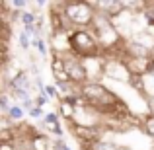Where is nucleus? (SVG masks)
I'll return each mask as SVG.
<instances>
[{"instance_id":"nucleus-27","label":"nucleus","mask_w":154,"mask_h":150,"mask_svg":"<svg viewBox=\"0 0 154 150\" xmlns=\"http://www.w3.org/2000/svg\"><path fill=\"white\" fill-rule=\"evenodd\" d=\"M53 148H55V150H72L66 144V140H64V139H53Z\"/></svg>"},{"instance_id":"nucleus-5","label":"nucleus","mask_w":154,"mask_h":150,"mask_svg":"<svg viewBox=\"0 0 154 150\" xmlns=\"http://www.w3.org/2000/svg\"><path fill=\"white\" fill-rule=\"evenodd\" d=\"M63 57V63H64V68H66V76L76 88H82L84 84L88 82V74H86V68H84V60H80L78 57L70 55H60Z\"/></svg>"},{"instance_id":"nucleus-17","label":"nucleus","mask_w":154,"mask_h":150,"mask_svg":"<svg viewBox=\"0 0 154 150\" xmlns=\"http://www.w3.org/2000/svg\"><path fill=\"white\" fill-rule=\"evenodd\" d=\"M140 131H143L148 139L154 140V115H150V113L140 115Z\"/></svg>"},{"instance_id":"nucleus-13","label":"nucleus","mask_w":154,"mask_h":150,"mask_svg":"<svg viewBox=\"0 0 154 150\" xmlns=\"http://www.w3.org/2000/svg\"><path fill=\"white\" fill-rule=\"evenodd\" d=\"M131 41H135L137 45H140V47H144V49H148V51H152L154 53V33L152 31H148V29H139L137 33H133L131 37Z\"/></svg>"},{"instance_id":"nucleus-18","label":"nucleus","mask_w":154,"mask_h":150,"mask_svg":"<svg viewBox=\"0 0 154 150\" xmlns=\"http://www.w3.org/2000/svg\"><path fill=\"white\" fill-rule=\"evenodd\" d=\"M129 88H131L135 94H139L140 98L144 99V76H143V74H131Z\"/></svg>"},{"instance_id":"nucleus-29","label":"nucleus","mask_w":154,"mask_h":150,"mask_svg":"<svg viewBox=\"0 0 154 150\" xmlns=\"http://www.w3.org/2000/svg\"><path fill=\"white\" fill-rule=\"evenodd\" d=\"M115 150H133L131 146H127V144H117V148Z\"/></svg>"},{"instance_id":"nucleus-28","label":"nucleus","mask_w":154,"mask_h":150,"mask_svg":"<svg viewBox=\"0 0 154 150\" xmlns=\"http://www.w3.org/2000/svg\"><path fill=\"white\" fill-rule=\"evenodd\" d=\"M27 115H29L31 119H37V121H41V119H43V115H45V109H43V107H33L29 113H27Z\"/></svg>"},{"instance_id":"nucleus-1","label":"nucleus","mask_w":154,"mask_h":150,"mask_svg":"<svg viewBox=\"0 0 154 150\" xmlns=\"http://www.w3.org/2000/svg\"><path fill=\"white\" fill-rule=\"evenodd\" d=\"M80 98L86 105H90L96 113H100L103 117H109L115 113L117 105L123 101L121 96H117L109 86H105L103 82H86L80 88Z\"/></svg>"},{"instance_id":"nucleus-10","label":"nucleus","mask_w":154,"mask_h":150,"mask_svg":"<svg viewBox=\"0 0 154 150\" xmlns=\"http://www.w3.org/2000/svg\"><path fill=\"white\" fill-rule=\"evenodd\" d=\"M84 68L88 74V82H102L103 78V59L96 57V59H86L84 60Z\"/></svg>"},{"instance_id":"nucleus-22","label":"nucleus","mask_w":154,"mask_h":150,"mask_svg":"<svg viewBox=\"0 0 154 150\" xmlns=\"http://www.w3.org/2000/svg\"><path fill=\"white\" fill-rule=\"evenodd\" d=\"M154 98V76L144 74V99Z\"/></svg>"},{"instance_id":"nucleus-25","label":"nucleus","mask_w":154,"mask_h":150,"mask_svg":"<svg viewBox=\"0 0 154 150\" xmlns=\"http://www.w3.org/2000/svg\"><path fill=\"white\" fill-rule=\"evenodd\" d=\"M10 35H12V27L6 26V23L0 20V39H4V41H10Z\"/></svg>"},{"instance_id":"nucleus-2","label":"nucleus","mask_w":154,"mask_h":150,"mask_svg":"<svg viewBox=\"0 0 154 150\" xmlns=\"http://www.w3.org/2000/svg\"><path fill=\"white\" fill-rule=\"evenodd\" d=\"M68 49H70V55L78 57L80 60L86 59H103V53L100 49L98 41H96L94 33L88 29H70L68 31Z\"/></svg>"},{"instance_id":"nucleus-15","label":"nucleus","mask_w":154,"mask_h":150,"mask_svg":"<svg viewBox=\"0 0 154 150\" xmlns=\"http://www.w3.org/2000/svg\"><path fill=\"white\" fill-rule=\"evenodd\" d=\"M80 148L82 150H115L117 142H113L111 139H98L92 144H84V146H80Z\"/></svg>"},{"instance_id":"nucleus-20","label":"nucleus","mask_w":154,"mask_h":150,"mask_svg":"<svg viewBox=\"0 0 154 150\" xmlns=\"http://www.w3.org/2000/svg\"><path fill=\"white\" fill-rule=\"evenodd\" d=\"M35 18H37V14H35L33 10H23L22 14H20V23H22L23 27H27V26H35Z\"/></svg>"},{"instance_id":"nucleus-21","label":"nucleus","mask_w":154,"mask_h":150,"mask_svg":"<svg viewBox=\"0 0 154 150\" xmlns=\"http://www.w3.org/2000/svg\"><path fill=\"white\" fill-rule=\"evenodd\" d=\"M12 103H14V101L10 99L8 92H6V90H0V113H2V115H6L8 107H10Z\"/></svg>"},{"instance_id":"nucleus-4","label":"nucleus","mask_w":154,"mask_h":150,"mask_svg":"<svg viewBox=\"0 0 154 150\" xmlns=\"http://www.w3.org/2000/svg\"><path fill=\"white\" fill-rule=\"evenodd\" d=\"M103 78L129 86L131 72H129L127 64L123 63V59H119V57H105L103 59Z\"/></svg>"},{"instance_id":"nucleus-7","label":"nucleus","mask_w":154,"mask_h":150,"mask_svg":"<svg viewBox=\"0 0 154 150\" xmlns=\"http://www.w3.org/2000/svg\"><path fill=\"white\" fill-rule=\"evenodd\" d=\"M33 90V80L29 72L20 68L10 80H6V92H31Z\"/></svg>"},{"instance_id":"nucleus-16","label":"nucleus","mask_w":154,"mask_h":150,"mask_svg":"<svg viewBox=\"0 0 154 150\" xmlns=\"http://www.w3.org/2000/svg\"><path fill=\"white\" fill-rule=\"evenodd\" d=\"M18 136V127L16 125H4L0 129V144H12Z\"/></svg>"},{"instance_id":"nucleus-26","label":"nucleus","mask_w":154,"mask_h":150,"mask_svg":"<svg viewBox=\"0 0 154 150\" xmlns=\"http://www.w3.org/2000/svg\"><path fill=\"white\" fill-rule=\"evenodd\" d=\"M45 94L49 99H57L59 101V90H57L55 84H45Z\"/></svg>"},{"instance_id":"nucleus-12","label":"nucleus","mask_w":154,"mask_h":150,"mask_svg":"<svg viewBox=\"0 0 154 150\" xmlns=\"http://www.w3.org/2000/svg\"><path fill=\"white\" fill-rule=\"evenodd\" d=\"M57 115H59V119L60 121H64V123H68L70 125L72 121H74V113H76V105H72L70 101H66V99H63L60 98L59 101H57Z\"/></svg>"},{"instance_id":"nucleus-23","label":"nucleus","mask_w":154,"mask_h":150,"mask_svg":"<svg viewBox=\"0 0 154 150\" xmlns=\"http://www.w3.org/2000/svg\"><path fill=\"white\" fill-rule=\"evenodd\" d=\"M18 41H20V49L22 51H29L31 49V37L26 33V31H20V35H18Z\"/></svg>"},{"instance_id":"nucleus-19","label":"nucleus","mask_w":154,"mask_h":150,"mask_svg":"<svg viewBox=\"0 0 154 150\" xmlns=\"http://www.w3.org/2000/svg\"><path fill=\"white\" fill-rule=\"evenodd\" d=\"M31 47H35V51L39 53V57L41 59H47L49 57V41H47V37H35L31 39Z\"/></svg>"},{"instance_id":"nucleus-14","label":"nucleus","mask_w":154,"mask_h":150,"mask_svg":"<svg viewBox=\"0 0 154 150\" xmlns=\"http://www.w3.org/2000/svg\"><path fill=\"white\" fill-rule=\"evenodd\" d=\"M23 117H26V111L20 107V103H12L10 107H8L6 115H4V121H6V123H12V125H18V123L23 121Z\"/></svg>"},{"instance_id":"nucleus-24","label":"nucleus","mask_w":154,"mask_h":150,"mask_svg":"<svg viewBox=\"0 0 154 150\" xmlns=\"http://www.w3.org/2000/svg\"><path fill=\"white\" fill-rule=\"evenodd\" d=\"M33 103H35V107H45V105L49 103V98H47L45 92H41V94H35V96H33Z\"/></svg>"},{"instance_id":"nucleus-11","label":"nucleus","mask_w":154,"mask_h":150,"mask_svg":"<svg viewBox=\"0 0 154 150\" xmlns=\"http://www.w3.org/2000/svg\"><path fill=\"white\" fill-rule=\"evenodd\" d=\"M29 140H31V148L33 150H49L51 148V136L41 133L39 129L31 127V133H29Z\"/></svg>"},{"instance_id":"nucleus-9","label":"nucleus","mask_w":154,"mask_h":150,"mask_svg":"<svg viewBox=\"0 0 154 150\" xmlns=\"http://www.w3.org/2000/svg\"><path fill=\"white\" fill-rule=\"evenodd\" d=\"M49 68H51V74H53V80H55V84L70 82V80H68V76H66V68H64V63H63V57H60V55H55V53H51Z\"/></svg>"},{"instance_id":"nucleus-6","label":"nucleus","mask_w":154,"mask_h":150,"mask_svg":"<svg viewBox=\"0 0 154 150\" xmlns=\"http://www.w3.org/2000/svg\"><path fill=\"white\" fill-rule=\"evenodd\" d=\"M68 131H70L72 136L78 140L80 146H84V144H92L94 140L102 139V135H103L102 127H82V125H74V123L68 125Z\"/></svg>"},{"instance_id":"nucleus-3","label":"nucleus","mask_w":154,"mask_h":150,"mask_svg":"<svg viewBox=\"0 0 154 150\" xmlns=\"http://www.w3.org/2000/svg\"><path fill=\"white\" fill-rule=\"evenodd\" d=\"M63 14L66 22L70 23L72 29H88L94 22V8L90 6L88 0H68V2H60Z\"/></svg>"},{"instance_id":"nucleus-8","label":"nucleus","mask_w":154,"mask_h":150,"mask_svg":"<svg viewBox=\"0 0 154 150\" xmlns=\"http://www.w3.org/2000/svg\"><path fill=\"white\" fill-rule=\"evenodd\" d=\"M39 125H41V129L39 131L45 133V135H53L55 139H63L64 131H63V123H60L59 115H57L55 111H45V115H43V119L39 121Z\"/></svg>"}]
</instances>
